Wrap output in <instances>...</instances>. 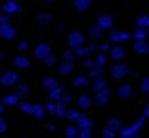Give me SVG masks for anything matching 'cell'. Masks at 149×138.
<instances>
[{"label":"cell","mask_w":149,"mask_h":138,"mask_svg":"<svg viewBox=\"0 0 149 138\" xmlns=\"http://www.w3.org/2000/svg\"><path fill=\"white\" fill-rule=\"evenodd\" d=\"M2 13H9V15L20 13V5L15 2V0H7L5 5H2Z\"/></svg>","instance_id":"7a4b0ae2"},{"label":"cell","mask_w":149,"mask_h":138,"mask_svg":"<svg viewBox=\"0 0 149 138\" xmlns=\"http://www.w3.org/2000/svg\"><path fill=\"white\" fill-rule=\"evenodd\" d=\"M48 2H53V0H48Z\"/></svg>","instance_id":"e575fe53"},{"label":"cell","mask_w":149,"mask_h":138,"mask_svg":"<svg viewBox=\"0 0 149 138\" xmlns=\"http://www.w3.org/2000/svg\"><path fill=\"white\" fill-rule=\"evenodd\" d=\"M5 132H7V121L0 118V134H5Z\"/></svg>","instance_id":"83f0119b"},{"label":"cell","mask_w":149,"mask_h":138,"mask_svg":"<svg viewBox=\"0 0 149 138\" xmlns=\"http://www.w3.org/2000/svg\"><path fill=\"white\" fill-rule=\"evenodd\" d=\"M9 20H11V15H9V13H2V15H0V26L9 24Z\"/></svg>","instance_id":"ffe728a7"},{"label":"cell","mask_w":149,"mask_h":138,"mask_svg":"<svg viewBox=\"0 0 149 138\" xmlns=\"http://www.w3.org/2000/svg\"><path fill=\"white\" fill-rule=\"evenodd\" d=\"M86 83H88L86 77H77V79H74V86H86Z\"/></svg>","instance_id":"d4e9b609"},{"label":"cell","mask_w":149,"mask_h":138,"mask_svg":"<svg viewBox=\"0 0 149 138\" xmlns=\"http://www.w3.org/2000/svg\"><path fill=\"white\" fill-rule=\"evenodd\" d=\"M143 37H147V31H145V29H138V31H136V40H143Z\"/></svg>","instance_id":"484cf974"},{"label":"cell","mask_w":149,"mask_h":138,"mask_svg":"<svg viewBox=\"0 0 149 138\" xmlns=\"http://www.w3.org/2000/svg\"><path fill=\"white\" fill-rule=\"evenodd\" d=\"M0 35L5 37V40H13L15 37V29L11 24H5V26H0Z\"/></svg>","instance_id":"5b68a950"},{"label":"cell","mask_w":149,"mask_h":138,"mask_svg":"<svg viewBox=\"0 0 149 138\" xmlns=\"http://www.w3.org/2000/svg\"><path fill=\"white\" fill-rule=\"evenodd\" d=\"M97 61H99V66H103V64H105V57H103V55H99V57H97Z\"/></svg>","instance_id":"1f68e13d"},{"label":"cell","mask_w":149,"mask_h":138,"mask_svg":"<svg viewBox=\"0 0 149 138\" xmlns=\"http://www.w3.org/2000/svg\"><path fill=\"white\" fill-rule=\"evenodd\" d=\"M70 70H72V64H70V61H64V64L59 66V72L61 75H70Z\"/></svg>","instance_id":"7c38bea8"},{"label":"cell","mask_w":149,"mask_h":138,"mask_svg":"<svg viewBox=\"0 0 149 138\" xmlns=\"http://www.w3.org/2000/svg\"><path fill=\"white\" fill-rule=\"evenodd\" d=\"M99 26L101 29H110L112 26V15H107V13H103V15H99Z\"/></svg>","instance_id":"52a82bcc"},{"label":"cell","mask_w":149,"mask_h":138,"mask_svg":"<svg viewBox=\"0 0 149 138\" xmlns=\"http://www.w3.org/2000/svg\"><path fill=\"white\" fill-rule=\"evenodd\" d=\"M70 46L72 48H79V46H84V33H79V31H74V33H70Z\"/></svg>","instance_id":"3957f363"},{"label":"cell","mask_w":149,"mask_h":138,"mask_svg":"<svg viewBox=\"0 0 149 138\" xmlns=\"http://www.w3.org/2000/svg\"><path fill=\"white\" fill-rule=\"evenodd\" d=\"M48 55H51L48 44H37V48H35V57H37V59H46Z\"/></svg>","instance_id":"277c9868"},{"label":"cell","mask_w":149,"mask_h":138,"mask_svg":"<svg viewBox=\"0 0 149 138\" xmlns=\"http://www.w3.org/2000/svg\"><path fill=\"white\" fill-rule=\"evenodd\" d=\"M90 105V99L88 97H79V107H88Z\"/></svg>","instance_id":"7402d4cb"},{"label":"cell","mask_w":149,"mask_h":138,"mask_svg":"<svg viewBox=\"0 0 149 138\" xmlns=\"http://www.w3.org/2000/svg\"><path fill=\"white\" fill-rule=\"evenodd\" d=\"M145 26H149V15H140L138 18V29H145Z\"/></svg>","instance_id":"2e32d148"},{"label":"cell","mask_w":149,"mask_h":138,"mask_svg":"<svg viewBox=\"0 0 149 138\" xmlns=\"http://www.w3.org/2000/svg\"><path fill=\"white\" fill-rule=\"evenodd\" d=\"M44 88H46V90H55V88H57V83H55V79H46V81H44Z\"/></svg>","instance_id":"e0dca14e"},{"label":"cell","mask_w":149,"mask_h":138,"mask_svg":"<svg viewBox=\"0 0 149 138\" xmlns=\"http://www.w3.org/2000/svg\"><path fill=\"white\" fill-rule=\"evenodd\" d=\"M13 64L18 66V68H29V64H31V61H29L24 55H18V57H15V61H13Z\"/></svg>","instance_id":"9c48e42d"},{"label":"cell","mask_w":149,"mask_h":138,"mask_svg":"<svg viewBox=\"0 0 149 138\" xmlns=\"http://www.w3.org/2000/svg\"><path fill=\"white\" fill-rule=\"evenodd\" d=\"M26 92H29V88L24 86V83H18V86H15V94H18V97H24Z\"/></svg>","instance_id":"4fadbf2b"},{"label":"cell","mask_w":149,"mask_h":138,"mask_svg":"<svg viewBox=\"0 0 149 138\" xmlns=\"http://www.w3.org/2000/svg\"><path fill=\"white\" fill-rule=\"evenodd\" d=\"M44 61H46L48 66H53V64H55V57H53V55H48V57H46V59H44Z\"/></svg>","instance_id":"f546056e"},{"label":"cell","mask_w":149,"mask_h":138,"mask_svg":"<svg viewBox=\"0 0 149 138\" xmlns=\"http://www.w3.org/2000/svg\"><path fill=\"white\" fill-rule=\"evenodd\" d=\"M0 83H2V86H18V75H15L13 70H7V72L0 77Z\"/></svg>","instance_id":"6da1fadb"},{"label":"cell","mask_w":149,"mask_h":138,"mask_svg":"<svg viewBox=\"0 0 149 138\" xmlns=\"http://www.w3.org/2000/svg\"><path fill=\"white\" fill-rule=\"evenodd\" d=\"M31 114H35V116H40V118H42V116H44V107L33 105V112H31Z\"/></svg>","instance_id":"d6986e66"},{"label":"cell","mask_w":149,"mask_h":138,"mask_svg":"<svg viewBox=\"0 0 149 138\" xmlns=\"http://www.w3.org/2000/svg\"><path fill=\"white\" fill-rule=\"evenodd\" d=\"M130 92H132V88H130V83H125V86L121 88V97H130Z\"/></svg>","instance_id":"44dd1931"},{"label":"cell","mask_w":149,"mask_h":138,"mask_svg":"<svg viewBox=\"0 0 149 138\" xmlns=\"http://www.w3.org/2000/svg\"><path fill=\"white\" fill-rule=\"evenodd\" d=\"M90 2H92V0H74V7H77L79 11H86L90 7Z\"/></svg>","instance_id":"8fae6325"},{"label":"cell","mask_w":149,"mask_h":138,"mask_svg":"<svg viewBox=\"0 0 149 138\" xmlns=\"http://www.w3.org/2000/svg\"><path fill=\"white\" fill-rule=\"evenodd\" d=\"M143 90L149 92V79H145V81H143Z\"/></svg>","instance_id":"4dcf8cb0"},{"label":"cell","mask_w":149,"mask_h":138,"mask_svg":"<svg viewBox=\"0 0 149 138\" xmlns=\"http://www.w3.org/2000/svg\"><path fill=\"white\" fill-rule=\"evenodd\" d=\"M147 48H149V46H147V42H143V40H138V42H136V51H138V53H147Z\"/></svg>","instance_id":"9a60e30c"},{"label":"cell","mask_w":149,"mask_h":138,"mask_svg":"<svg viewBox=\"0 0 149 138\" xmlns=\"http://www.w3.org/2000/svg\"><path fill=\"white\" fill-rule=\"evenodd\" d=\"M64 59H66V61H72V59H74V55H72L70 51H66V53H64Z\"/></svg>","instance_id":"f1b7e54d"},{"label":"cell","mask_w":149,"mask_h":138,"mask_svg":"<svg viewBox=\"0 0 149 138\" xmlns=\"http://www.w3.org/2000/svg\"><path fill=\"white\" fill-rule=\"evenodd\" d=\"M20 105H22V112H26V114H31V112H33V105H31V103H20Z\"/></svg>","instance_id":"cb8c5ba5"},{"label":"cell","mask_w":149,"mask_h":138,"mask_svg":"<svg viewBox=\"0 0 149 138\" xmlns=\"http://www.w3.org/2000/svg\"><path fill=\"white\" fill-rule=\"evenodd\" d=\"M130 33H118V31H112L110 33V40L112 42H125V40H130Z\"/></svg>","instance_id":"8992f818"},{"label":"cell","mask_w":149,"mask_h":138,"mask_svg":"<svg viewBox=\"0 0 149 138\" xmlns=\"http://www.w3.org/2000/svg\"><path fill=\"white\" fill-rule=\"evenodd\" d=\"M101 33H103V29L99 26V24H97V26H92V29H90V35H92V37H101Z\"/></svg>","instance_id":"ac0fdd59"},{"label":"cell","mask_w":149,"mask_h":138,"mask_svg":"<svg viewBox=\"0 0 149 138\" xmlns=\"http://www.w3.org/2000/svg\"><path fill=\"white\" fill-rule=\"evenodd\" d=\"M81 138H90V129H84V132H81Z\"/></svg>","instance_id":"d6a6232c"},{"label":"cell","mask_w":149,"mask_h":138,"mask_svg":"<svg viewBox=\"0 0 149 138\" xmlns=\"http://www.w3.org/2000/svg\"><path fill=\"white\" fill-rule=\"evenodd\" d=\"M18 101H20L18 94H7L5 97V105H18Z\"/></svg>","instance_id":"30bf717a"},{"label":"cell","mask_w":149,"mask_h":138,"mask_svg":"<svg viewBox=\"0 0 149 138\" xmlns=\"http://www.w3.org/2000/svg\"><path fill=\"white\" fill-rule=\"evenodd\" d=\"M107 101V92L103 90V92H99V103H105Z\"/></svg>","instance_id":"4316f807"},{"label":"cell","mask_w":149,"mask_h":138,"mask_svg":"<svg viewBox=\"0 0 149 138\" xmlns=\"http://www.w3.org/2000/svg\"><path fill=\"white\" fill-rule=\"evenodd\" d=\"M110 55H112V59H121V57H123V48H121V46L112 48V53H110Z\"/></svg>","instance_id":"5bb4252c"},{"label":"cell","mask_w":149,"mask_h":138,"mask_svg":"<svg viewBox=\"0 0 149 138\" xmlns=\"http://www.w3.org/2000/svg\"><path fill=\"white\" fill-rule=\"evenodd\" d=\"M48 22H51V15H48V13H42V15H40V24H48Z\"/></svg>","instance_id":"603a6c76"},{"label":"cell","mask_w":149,"mask_h":138,"mask_svg":"<svg viewBox=\"0 0 149 138\" xmlns=\"http://www.w3.org/2000/svg\"><path fill=\"white\" fill-rule=\"evenodd\" d=\"M125 72H127V68L123 64H116L114 68H112V75H114V77H125Z\"/></svg>","instance_id":"ba28073f"},{"label":"cell","mask_w":149,"mask_h":138,"mask_svg":"<svg viewBox=\"0 0 149 138\" xmlns=\"http://www.w3.org/2000/svg\"><path fill=\"white\" fill-rule=\"evenodd\" d=\"M0 112H2V103H0Z\"/></svg>","instance_id":"836d02e7"}]
</instances>
